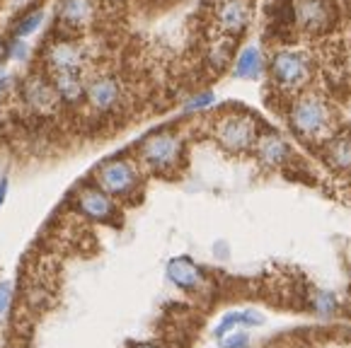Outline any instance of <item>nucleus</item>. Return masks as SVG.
<instances>
[{"label":"nucleus","mask_w":351,"mask_h":348,"mask_svg":"<svg viewBox=\"0 0 351 348\" xmlns=\"http://www.w3.org/2000/svg\"><path fill=\"white\" fill-rule=\"evenodd\" d=\"M291 128L305 140H315L327 134V128L332 123L330 107L322 97L317 95H305V97L295 99L291 107Z\"/></svg>","instance_id":"f257e3e1"},{"label":"nucleus","mask_w":351,"mask_h":348,"mask_svg":"<svg viewBox=\"0 0 351 348\" xmlns=\"http://www.w3.org/2000/svg\"><path fill=\"white\" fill-rule=\"evenodd\" d=\"M257 123L245 114L223 116L216 126V140L228 153H245L257 143Z\"/></svg>","instance_id":"f03ea898"},{"label":"nucleus","mask_w":351,"mask_h":348,"mask_svg":"<svg viewBox=\"0 0 351 348\" xmlns=\"http://www.w3.org/2000/svg\"><path fill=\"white\" fill-rule=\"evenodd\" d=\"M141 158L155 172H167L182 158V140L170 131H160L143 140L141 145Z\"/></svg>","instance_id":"7ed1b4c3"},{"label":"nucleus","mask_w":351,"mask_h":348,"mask_svg":"<svg viewBox=\"0 0 351 348\" xmlns=\"http://www.w3.org/2000/svg\"><path fill=\"white\" fill-rule=\"evenodd\" d=\"M99 189L109 196H129L131 191H136L141 177L138 169L129 160H112V162H104L97 172Z\"/></svg>","instance_id":"20e7f679"},{"label":"nucleus","mask_w":351,"mask_h":348,"mask_svg":"<svg viewBox=\"0 0 351 348\" xmlns=\"http://www.w3.org/2000/svg\"><path fill=\"white\" fill-rule=\"evenodd\" d=\"M271 75L284 90H298L310 80V61L300 51H279L271 58Z\"/></svg>","instance_id":"39448f33"},{"label":"nucleus","mask_w":351,"mask_h":348,"mask_svg":"<svg viewBox=\"0 0 351 348\" xmlns=\"http://www.w3.org/2000/svg\"><path fill=\"white\" fill-rule=\"evenodd\" d=\"M167 278H170L180 290H186V293H197L206 286L204 271L197 266V261L189 259V256H175V259L167 261Z\"/></svg>","instance_id":"423d86ee"},{"label":"nucleus","mask_w":351,"mask_h":348,"mask_svg":"<svg viewBox=\"0 0 351 348\" xmlns=\"http://www.w3.org/2000/svg\"><path fill=\"white\" fill-rule=\"evenodd\" d=\"M77 210L90 218L95 223H109L117 213V206H114L112 196L104 194L102 189H83L75 199Z\"/></svg>","instance_id":"0eeeda50"},{"label":"nucleus","mask_w":351,"mask_h":348,"mask_svg":"<svg viewBox=\"0 0 351 348\" xmlns=\"http://www.w3.org/2000/svg\"><path fill=\"white\" fill-rule=\"evenodd\" d=\"M22 97H25V102L29 104L34 112H42V114L53 112V107H56V102H58L56 87L49 85L42 77H29V80L25 82V87H22Z\"/></svg>","instance_id":"6e6552de"},{"label":"nucleus","mask_w":351,"mask_h":348,"mask_svg":"<svg viewBox=\"0 0 351 348\" xmlns=\"http://www.w3.org/2000/svg\"><path fill=\"white\" fill-rule=\"evenodd\" d=\"M47 63L51 68V75L80 73V68H83V53L71 41H58V44L51 47V51H49Z\"/></svg>","instance_id":"1a4fd4ad"},{"label":"nucleus","mask_w":351,"mask_h":348,"mask_svg":"<svg viewBox=\"0 0 351 348\" xmlns=\"http://www.w3.org/2000/svg\"><path fill=\"white\" fill-rule=\"evenodd\" d=\"M85 95H88L90 104H93L95 109H99V112H109L114 104L119 102L121 90H119V85H117L114 77L102 75L85 87Z\"/></svg>","instance_id":"9d476101"},{"label":"nucleus","mask_w":351,"mask_h":348,"mask_svg":"<svg viewBox=\"0 0 351 348\" xmlns=\"http://www.w3.org/2000/svg\"><path fill=\"white\" fill-rule=\"evenodd\" d=\"M254 150H257V160L262 164H267V167H281L291 155L289 143L276 134H267L262 138H257Z\"/></svg>","instance_id":"9b49d317"},{"label":"nucleus","mask_w":351,"mask_h":348,"mask_svg":"<svg viewBox=\"0 0 351 348\" xmlns=\"http://www.w3.org/2000/svg\"><path fill=\"white\" fill-rule=\"evenodd\" d=\"M298 22L310 32L325 29L332 20V10L325 0H298Z\"/></svg>","instance_id":"f8f14e48"},{"label":"nucleus","mask_w":351,"mask_h":348,"mask_svg":"<svg viewBox=\"0 0 351 348\" xmlns=\"http://www.w3.org/2000/svg\"><path fill=\"white\" fill-rule=\"evenodd\" d=\"M218 20H221V27L228 32H243L250 22V8L245 0H228L223 3L221 12H218Z\"/></svg>","instance_id":"ddd939ff"},{"label":"nucleus","mask_w":351,"mask_h":348,"mask_svg":"<svg viewBox=\"0 0 351 348\" xmlns=\"http://www.w3.org/2000/svg\"><path fill=\"white\" fill-rule=\"evenodd\" d=\"M325 160L337 172H351V136H335L325 145Z\"/></svg>","instance_id":"4468645a"},{"label":"nucleus","mask_w":351,"mask_h":348,"mask_svg":"<svg viewBox=\"0 0 351 348\" xmlns=\"http://www.w3.org/2000/svg\"><path fill=\"white\" fill-rule=\"evenodd\" d=\"M259 327V324H264V317L259 312H254V310H243V312H228L226 317L218 322V327L213 329V336L216 338H223L228 336V334L232 332L235 327Z\"/></svg>","instance_id":"2eb2a0df"},{"label":"nucleus","mask_w":351,"mask_h":348,"mask_svg":"<svg viewBox=\"0 0 351 348\" xmlns=\"http://www.w3.org/2000/svg\"><path fill=\"white\" fill-rule=\"evenodd\" d=\"M53 87L61 99L66 102H80L85 95V82L80 73H63V75H53Z\"/></svg>","instance_id":"dca6fc26"},{"label":"nucleus","mask_w":351,"mask_h":348,"mask_svg":"<svg viewBox=\"0 0 351 348\" xmlns=\"http://www.w3.org/2000/svg\"><path fill=\"white\" fill-rule=\"evenodd\" d=\"M262 68H264L262 51H259L257 47H247L238 56V61H235V77H243V80H254V77H259Z\"/></svg>","instance_id":"f3484780"},{"label":"nucleus","mask_w":351,"mask_h":348,"mask_svg":"<svg viewBox=\"0 0 351 348\" xmlns=\"http://www.w3.org/2000/svg\"><path fill=\"white\" fill-rule=\"evenodd\" d=\"M93 15L90 0H63L61 5V20L68 25H85Z\"/></svg>","instance_id":"a211bd4d"},{"label":"nucleus","mask_w":351,"mask_h":348,"mask_svg":"<svg viewBox=\"0 0 351 348\" xmlns=\"http://www.w3.org/2000/svg\"><path fill=\"white\" fill-rule=\"evenodd\" d=\"M308 305L313 308V312L322 314V317H330V314H335L337 308H339L337 297L327 290H313L308 297Z\"/></svg>","instance_id":"6ab92c4d"},{"label":"nucleus","mask_w":351,"mask_h":348,"mask_svg":"<svg viewBox=\"0 0 351 348\" xmlns=\"http://www.w3.org/2000/svg\"><path fill=\"white\" fill-rule=\"evenodd\" d=\"M42 20H44V10H34V12H29V15L22 17L20 25L15 27V34H17V36H27V34H32V32L39 29V25H42Z\"/></svg>","instance_id":"aec40b11"},{"label":"nucleus","mask_w":351,"mask_h":348,"mask_svg":"<svg viewBox=\"0 0 351 348\" xmlns=\"http://www.w3.org/2000/svg\"><path fill=\"white\" fill-rule=\"evenodd\" d=\"M223 348H247L250 346V338L245 332H235V334H228L223 336Z\"/></svg>","instance_id":"412c9836"},{"label":"nucleus","mask_w":351,"mask_h":348,"mask_svg":"<svg viewBox=\"0 0 351 348\" xmlns=\"http://www.w3.org/2000/svg\"><path fill=\"white\" fill-rule=\"evenodd\" d=\"M12 302V286L8 281L0 283V317H5Z\"/></svg>","instance_id":"4be33fe9"},{"label":"nucleus","mask_w":351,"mask_h":348,"mask_svg":"<svg viewBox=\"0 0 351 348\" xmlns=\"http://www.w3.org/2000/svg\"><path fill=\"white\" fill-rule=\"evenodd\" d=\"M208 104H213V95L204 92V95H197L191 102H186V109H189V112H197V109H204V107H208Z\"/></svg>","instance_id":"5701e85b"},{"label":"nucleus","mask_w":351,"mask_h":348,"mask_svg":"<svg viewBox=\"0 0 351 348\" xmlns=\"http://www.w3.org/2000/svg\"><path fill=\"white\" fill-rule=\"evenodd\" d=\"M12 56H15L17 61H25V56H27L25 41H15V44H12Z\"/></svg>","instance_id":"b1692460"},{"label":"nucleus","mask_w":351,"mask_h":348,"mask_svg":"<svg viewBox=\"0 0 351 348\" xmlns=\"http://www.w3.org/2000/svg\"><path fill=\"white\" fill-rule=\"evenodd\" d=\"M5 196H8V177H3V179H0V206H3Z\"/></svg>","instance_id":"393cba45"},{"label":"nucleus","mask_w":351,"mask_h":348,"mask_svg":"<svg viewBox=\"0 0 351 348\" xmlns=\"http://www.w3.org/2000/svg\"><path fill=\"white\" fill-rule=\"evenodd\" d=\"M8 53H10V49H8V44H5V41L0 39V63L5 61V58H8Z\"/></svg>","instance_id":"a878e982"},{"label":"nucleus","mask_w":351,"mask_h":348,"mask_svg":"<svg viewBox=\"0 0 351 348\" xmlns=\"http://www.w3.org/2000/svg\"><path fill=\"white\" fill-rule=\"evenodd\" d=\"M8 87H10V77H0V99H3Z\"/></svg>","instance_id":"bb28decb"},{"label":"nucleus","mask_w":351,"mask_h":348,"mask_svg":"<svg viewBox=\"0 0 351 348\" xmlns=\"http://www.w3.org/2000/svg\"><path fill=\"white\" fill-rule=\"evenodd\" d=\"M131 348H160V346H155V343H148V341H138V343H134Z\"/></svg>","instance_id":"cd10ccee"},{"label":"nucleus","mask_w":351,"mask_h":348,"mask_svg":"<svg viewBox=\"0 0 351 348\" xmlns=\"http://www.w3.org/2000/svg\"><path fill=\"white\" fill-rule=\"evenodd\" d=\"M15 3H22V0H15Z\"/></svg>","instance_id":"c85d7f7f"}]
</instances>
